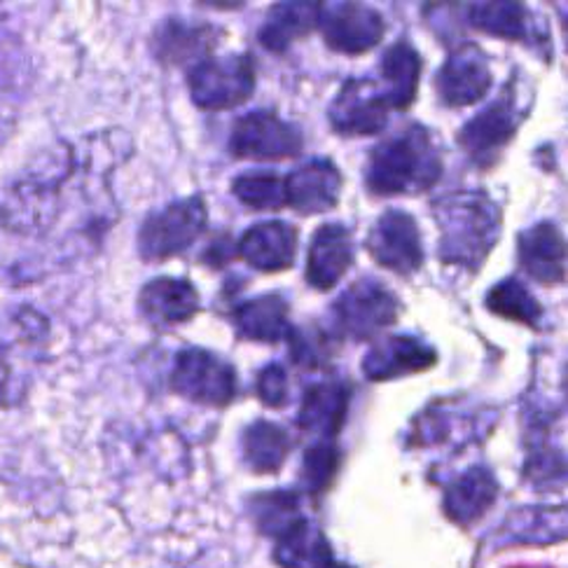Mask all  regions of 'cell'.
Returning <instances> with one entry per match:
<instances>
[{"mask_svg": "<svg viewBox=\"0 0 568 568\" xmlns=\"http://www.w3.org/2000/svg\"><path fill=\"white\" fill-rule=\"evenodd\" d=\"M342 464V452L337 443H314L302 456V470H300V489L318 498L333 487L337 470Z\"/></svg>", "mask_w": 568, "mask_h": 568, "instance_id": "34", "label": "cell"}, {"mask_svg": "<svg viewBox=\"0 0 568 568\" xmlns=\"http://www.w3.org/2000/svg\"><path fill=\"white\" fill-rule=\"evenodd\" d=\"M438 361V348L424 337L388 333L367 348V354L361 358V373L367 382L384 384L428 373Z\"/></svg>", "mask_w": 568, "mask_h": 568, "instance_id": "15", "label": "cell"}, {"mask_svg": "<svg viewBox=\"0 0 568 568\" xmlns=\"http://www.w3.org/2000/svg\"><path fill=\"white\" fill-rule=\"evenodd\" d=\"M325 568H352V566H346V564H339V561H333V564H327Z\"/></svg>", "mask_w": 568, "mask_h": 568, "instance_id": "39", "label": "cell"}, {"mask_svg": "<svg viewBox=\"0 0 568 568\" xmlns=\"http://www.w3.org/2000/svg\"><path fill=\"white\" fill-rule=\"evenodd\" d=\"M424 75V57L409 40H396L382 52L379 78L382 90L390 111H409L419 99V87Z\"/></svg>", "mask_w": 568, "mask_h": 568, "instance_id": "25", "label": "cell"}, {"mask_svg": "<svg viewBox=\"0 0 568 568\" xmlns=\"http://www.w3.org/2000/svg\"><path fill=\"white\" fill-rule=\"evenodd\" d=\"M430 213L440 230L443 265L475 276L504 234V209L485 190H464L435 200Z\"/></svg>", "mask_w": 568, "mask_h": 568, "instance_id": "3", "label": "cell"}, {"mask_svg": "<svg viewBox=\"0 0 568 568\" xmlns=\"http://www.w3.org/2000/svg\"><path fill=\"white\" fill-rule=\"evenodd\" d=\"M209 227V206L204 194L173 200L162 209L150 211L136 234V248L143 262L160 265L187 253Z\"/></svg>", "mask_w": 568, "mask_h": 568, "instance_id": "7", "label": "cell"}, {"mask_svg": "<svg viewBox=\"0 0 568 568\" xmlns=\"http://www.w3.org/2000/svg\"><path fill=\"white\" fill-rule=\"evenodd\" d=\"M390 105L373 78H348L327 105V124L342 139L377 136L386 129Z\"/></svg>", "mask_w": 568, "mask_h": 568, "instance_id": "13", "label": "cell"}, {"mask_svg": "<svg viewBox=\"0 0 568 568\" xmlns=\"http://www.w3.org/2000/svg\"><path fill=\"white\" fill-rule=\"evenodd\" d=\"M230 192L234 200L251 211H281L286 209V185L283 176L267 169L242 171L232 179Z\"/></svg>", "mask_w": 568, "mask_h": 568, "instance_id": "32", "label": "cell"}, {"mask_svg": "<svg viewBox=\"0 0 568 568\" xmlns=\"http://www.w3.org/2000/svg\"><path fill=\"white\" fill-rule=\"evenodd\" d=\"M304 131L300 124L283 120L272 108H260L242 118H236L227 152L239 162H286L302 155Z\"/></svg>", "mask_w": 568, "mask_h": 568, "instance_id": "10", "label": "cell"}, {"mask_svg": "<svg viewBox=\"0 0 568 568\" xmlns=\"http://www.w3.org/2000/svg\"><path fill=\"white\" fill-rule=\"evenodd\" d=\"M21 52L10 33L0 31V99L12 94L21 82Z\"/></svg>", "mask_w": 568, "mask_h": 568, "instance_id": "36", "label": "cell"}, {"mask_svg": "<svg viewBox=\"0 0 568 568\" xmlns=\"http://www.w3.org/2000/svg\"><path fill=\"white\" fill-rule=\"evenodd\" d=\"M300 232L286 221H262L236 239V260L257 274H281L295 265Z\"/></svg>", "mask_w": 568, "mask_h": 568, "instance_id": "20", "label": "cell"}, {"mask_svg": "<svg viewBox=\"0 0 568 568\" xmlns=\"http://www.w3.org/2000/svg\"><path fill=\"white\" fill-rule=\"evenodd\" d=\"M491 87V61L477 42H458L433 78L435 97L449 111L479 103L489 94Z\"/></svg>", "mask_w": 568, "mask_h": 568, "instance_id": "14", "label": "cell"}, {"mask_svg": "<svg viewBox=\"0 0 568 568\" xmlns=\"http://www.w3.org/2000/svg\"><path fill=\"white\" fill-rule=\"evenodd\" d=\"M286 185V209L302 217L331 213L339 206L344 176L335 160L314 158L283 176Z\"/></svg>", "mask_w": 568, "mask_h": 568, "instance_id": "17", "label": "cell"}, {"mask_svg": "<svg viewBox=\"0 0 568 568\" xmlns=\"http://www.w3.org/2000/svg\"><path fill=\"white\" fill-rule=\"evenodd\" d=\"M139 314L158 333L190 323L202 312V295L185 276H155L139 291Z\"/></svg>", "mask_w": 568, "mask_h": 568, "instance_id": "18", "label": "cell"}, {"mask_svg": "<svg viewBox=\"0 0 568 568\" xmlns=\"http://www.w3.org/2000/svg\"><path fill=\"white\" fill-rule=\"evenodd\" d=\"M236 339L253 344H281L291 333V300L281 291H270L239 302L230 314Z\"/></svg>", "mask_w": 568, "mask_h": 568, "instance_id": "23", "label": "cell"}, {"mask_svg": "<svg viewBox=\"0 0 568 568\" xmlns=\"http://www.w3.org/2000/svg\"><path fill=\"white\" fill-rule=\"evenodd\" d=\"M293 452V435L281 424L257 419L242 433V458L255 475H276Z\"/></svg>", "mask_w": 568, "mask_h": 568, "instance_id": "29", "label": "cell"}, {"mask_svg": "<svg viewBox=\"0 0 568 568\" xmlns=\"http://www.w3.org/2000/svg\"><path fill=\"white\" fill-rule=\"evenodd\" d=\"M464 10L470 29L489 38L521 42V45H534L540 50V33L534 21V12L527 8V3L487 0V3L464 6Z\"/></svg>", "mask_w": 568, "mask_h": 568, "instance_id": "24", "label": "cell"}, {"mask_svg": "<svg viewBox=\"0 0 568 568\" xmlns=\"http://www.w3.org/2000/svg\"><path fill=\"white\" fill-rule=\"evenodd\" d=\"M225 40V29L215 24H190L179 17H169L152 31L150 50L162 65H194L213 57L215 48Z\"/></svg>", "mask_w": 568, "mask_h": 568, "instance_id": "22", "label": "cell"}, {"mask_svg": "<svg viewBox=\"0 0 568 568\" xmlns=\"http://www.w3.org/2000/svg\"><path fill=\"white\" fill-rule=\"evenodd\" d=\"M251 517L260 534L278 538L304 517L300 513V494L286 489L257 494L251 498Z\"/></svg>", "mask_w": 568, "mask_h": 568, "instance_id": "33", "label": "cell"}, {"mask_svg": "<svg viewBox=\"0 0 568 568\" xmlns=\"http://www.w3.org/2000/svg\"><path fill=\"white\" fill-rule=\"evenodd\" d=\"M274 561L281 568H325L335 561V557L327 538L312 527L307 517H302L286 534L276 538Z\"/></svg>", "mask_w": 568, "mask_h": 568, "instance_id": "31", "label": "cell"}, {"mask_svg": "<svg viewBox=\"0 0 568 568\" xmlns=\"http://www.w3.org/2000/svg\"><path fill=\"white\" fill-rule=\"evenodd\" d=\"M316 29L331 52L363 57L382 45L388 21L377 8L365 3H321Z\"/></svg>", "mask_w": 568, "mask_h": 568, "instance_id": "12", "label": "cell"}, {"mask_svg": "<svg viewBox=\"0 0 568 568\" xmlns=\"http://www.w3.org/2000/svg\"><path fill=\"white\" fill-rule=\"evenodd\" d=\"M288 358L302 373H333L344 342L327 323L293 325L286 337Z\"/></svg>", "mask_w": 568, "mask_h": 568, "instance_id": "28", "label": "cell"}, {"mask_svg": "<svg viewBox=\"0 0 568 568\" xmlns=\"http://www.w3.org/2000/svg\"><path fill=\"white\" fill-rule=\"evenodd\" d=\"M190 101L206 113H223L253 99L257 87V61L251 52L206 57L185 73Z\"/></svg>", "mask_w": 568, "mask_h": 568, "instance_id": "9", "label": "cell"}, {"mask_svg": "<svg viewBox=\"0 0 568 568\" xmlns=\"http://www.w3.org/2000/svg\"><path fill=\"white\" fill-rule=\"evenodd\" d=\"M354 386L346 379L314 382L302 393L297 409V428L314 435L316 443H335L352 412Z\"/></svg>", "mask_w": 568, "mask_h": 568, "instance_id": "19", "label": "cell"}, {"mask_svg": "<svg viewBox=\"0 0 568 568\" xmlns=\"http://www.w3.org/2000/svg\"><path fill=\"white\" fill-rule=\"evenodd\" d=\"M232 260H236V242L227 232L217 234L213 242L206 246V251L202 253L204 265L209 270H215V272L225 270Z\"/></svg>", "mask_w": 568, "mask_h": 568, "instance_id": "37", "label": "cell"}, {"mask_svg": "<svg viewBox=\"0 0 568 568\" xmlns=\"http://www.w3.org/2000/svg\"><path fill=\"white\" fill-rule=\"evenodd\" d=\"M445 155L433 131L422 122H407L369 150L363 183L375 200L419 196L440 183Z\"/></svg>", "mask_w": 568, "mask_h": 568, "instance_id": "2", "label": "cell"}, {"mask_svg": "<svg viewBox=\"0 0 568 568\" xmlns=\"http://www.w3.org/2000/svg\"><path fill=\"white\" fill-rule=\"evenodd\" d=\"M531 105L534 87L515 69L498 97L458 129L456 145L479 171L494 169L517 139L521 124L527 122Z\"/></svg>", "mask_w": 568, "mask_h": 568, "instance_id": "4", "label": "cell"}, {"mask_svg": "<svg viewBox=\"0 0 568 568\" xmlns=\"http://www.w3.org/2000/svg\"><path fill=\"white\" fill-rule=\"evenodd\" d=\"M400 314L403 302L388 283L361 276L337 295L327 325L342 342H375L398 323Z\"/></svg>", "mask_w": 568, "mask_h": 568, "instance_id": "6", "label": "cell"}, {"mask_svg": "<svg viewBox=\"0 0 568 568\" xmlns=\"http://www.w3.org/2000/svg\"><path fill=\"white\" fill-rule=\"evenodd\" d=\"M318 10L321 3H310V0L274 3L257 29V42L272 54H286L295 42L316 31Z\"/></svg>", "mask_w": 568, "mask_h": 568, "instance_id": "26", "label": "cell"}, {"mask_svg": "<svg viewBox=\"0 0 568 568\" xmlns=\"http://www.w3.org/2000/svg\"><path fill=\"white\" fill-rule=\"evenodd\" d=\"M365 251L377 267L403 278L419 274L426 262L422 227L405 209H386L377 217L367 232Z\"/></svg>", "mask_w": 568, "mask_h": 568, "instance_id": "11", "label": "cell"}, {"mask_svg": "<svg viewBox=\"0 0 568 568\" xmlns=\"http://www.w3.org/2000/svg\"><path fill=\"white\" fill-rule=\"evenodd\" d=\"M496 496L498 483L494 473L483 466H475L445 487L443 508L452 521L462 524V527H470V524L489 513V508L496 504Z\"/></svg>", "mask_w": 568, "mask_h": 568, "instance_id": "27", "label": "cell"}, {"mask_svg": "<svg viewBox=\"0 0 568 568\" xmlns=\"http://www.w3.org/2000/svg\"><path fill=\"white\" fill-rule=\"evenodd\" d=\"M255 398L267 409H283L291 403V377L283 363H267L255 377Z\"/></svg>", "mask_w": 568, "mask_h": 568, "instance_id": "35", "label": "cell"}, {"mask_svg": "<svg viewBox=\"0 0 568 568\" xmlns=\"http://www.w3.org/2000/svg\"><path fill=\"white\" fill-rule=\"evenodd\" d=\"M356 265L354 230L344 223H323L314 230L304 281L318 293L335 291L342 278Z\"/></svg>", "mask_w": 568, "mask_h": 568, "instance_id": "16", "label": "cell"}, {"mask_svg": "<svg viewBox=\"0 0 568 568\" xmlns=\"http://www.w3.org/2000/svg\"><path fill=\"white\" fill-rule=\"evenodd\" d=\"M6 134H8V122H6L3 118H0V141L6 139Z\"/></svg>", "mask_w": 568, "mask_h": 568, "instance_id": "38", "label": "cell"}, {"mask_svg": "<svg viewBox=\"0 0 568 568\" xmlns=\"http://www.w3.org/2000/svg\"><path fill=\"white\" fill-rule=\"evenodd\" d=\"M48 346V321L29 307L0 314V407L24 400Z\"/></svg>", "mask_w": 568, "mask_h": 568, "instance_id": "5", "label": "cell"}, {"mask_svg": "<svg viewBox=\"0 0 568 568\" xmlns=\"http://www.w3.org/2000/svg\"><path fill=\"white\" fill-rule=\"evenodd\" d=\"M485 310L496 318L519 323L538 333L545 321V310L538 297L529 291L527 283L517 276H506L494 283L485 295Z\"/></svg>", "mask_w": 568, "mask_h": 568, "instance_id": "30", "label": "cell"}, {"mask_svg": "<svg viewBox=\"0 0 568 568\" xmlns=\"http://www.w3.org/2000/svg\"><path fill=\"white\" fill-rule=\"evenodd\" d=\"M566 257L564 232L552 221H540L517 234L519 270L542 288H555L566 281Z\"/></svg>", "mask_w": 568, "mask_h": 568, "instance_id": "21", "label": "cell"}, {"mask_svg": "<svg viewBox=\"0 0 568 568\" xmlns=\"http://www.w3.org/2000/svg\"><path fill=\"white\" fill-rule=\"evenodd\" d=\"M111 134L57 143L0 190V286H27L111 225Z\"/></svg>", "mask_w": 568, "mask_h": 568, "instance_id": "1", "label": "cell"}, {"mask_svg": "<svg viewBox=\"0 0 568 568\" xmlns=\"http://www.w3.org/2000/svg\"><path fill=\"white\" fill-rule=\"evenodd\" d=\"M169 388L179 398L196 405L225 409L242 390L236 367L206 346H185L173 356Z\"/></svg>", "mask_w": 568, "mask_h": 568, "instance_id": "8", "label": "cell"}]
</instances>
